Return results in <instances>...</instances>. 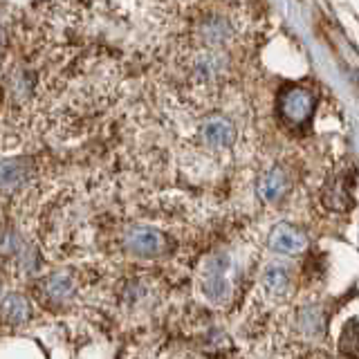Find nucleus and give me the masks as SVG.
<instances>
[{"label": "nucleus", "mask_w": 359, "mask_h": 359, "mask_svg": "<svg viewBox=\"0 0 359 359\" xmlns=\"http://www.w3.org/2000/svg\"><path fill=\"white\" fill-rule=\"evenodd\" d=\"M314 108H317V99L310 90L301 86H290L278 97V115L294 130L310 126Z\"/></svg>", "instance_id": "f257e3e1"}, {"label": "nucleus", "mask_w": 359, "mask_h": 359, "mask_svg": "<svg viewBox=\"0 0 359 359\" xmlns=\"http://www.w3.org/2000/svg\"><path fill=\"white\" fill-rule=\"evenodd\" d=\"M22 252V241L16 231L3 229L0 231V256H14Z\"/></svg>", "instance_id": "dca6fc26"}, {"label": "nucleus", "mask_w": 359, "mask_h": 359, "mask_svg": "<svg viewBox=\"0 0 359 359\" xmlns=\"http://www.w3.org/2000/svg\"><path fill=\"white\" fill-rule=\"evenodd\" d=\"M256 191H258V198L272 205V202H278V200H283L287 196L290 177L280 166H274V168H269V171L261 180H258Z\"/></svg>", "instance_id": "6e6552de"}, {"label": "nucleus", "mask_w": 359, "mask_h": 359, "mask_svg": "<svg viewBox=\"0 0 359 359\" xmlns=\"http://www.w3.org/2000/svg\"><path fill=\"white\" fill-rule=\"evenodd\" d=\"M339 351L348 359H359V321L353 319L344 325V332L339 337Z\"/></svg>", "instance_id": "2eb2a0df"}, {"label": "nucleus", "mask_w": 359, "mask_h": 359, "mask_svg": "<svg viewBox=\"0 0 359 359\" xmlns=\"http://www.w3.org/2000/svg\"><path fill=\"white\" fill-rule=\"evenodd\" d=\"M0 317L11 325H20L29 319V303L20 294H9L0 301Z\"/></svg>", "instance_id": "ddd939ff"}, {"label": "nucleus", "mask_w": 359, "mask_h": 359, "mask_svg": "<svg viewBox=\"0 0 359 359\" xmlns=\"http://www.w3.org/2000/svg\"><path fill=\"white\" fill-rule=\"evenodd\" d=\"M267 247L276 254L297 256L308 250V236L290 222H278L267 236Z\"/></svg>", "instance_id": "39448f33"}, {"label": "nucleus", "mask_w": 359, "mask_h": 359, "mask_svg": "<svg viewBox=\"0 0 359 359\" xmlns=\"http://www.w3.org/2000/svg\"><path fill=\"white\" fill-rule=\"evenodd\" d=\"M198 34L202 43H207L209 48H216V45H222L231 36V25H229V20H224L220 16H209L200 22Z\"/></svg>", "instance_id": "f8f14e48"}, {"label": "nucleus", "mask_w": 359, "mask_h": 359, "mask_svg": "<svg viewBox=\"0 0 359 359\" xmlns=\"http://www.w3.org/2000/svg\"><path fill=\"white\" fill-rule=\"evenodd\" d=\"M263 290L272 299H285L292 290V272L287 265H267L263 272Z\"/></svg>", "instance_id": "9d476101"}, {"label": "nucleus", "mask_w": 359, "mask_h": 359, "mask_svg": "<svg viewBox=\"0 0 359 359\" xmlns=\"http://www.w3.org/2000/svg\"><path fill=\"white\" fill-rule=\"evenodd\" d=\"M229 256H222L216 254L211 256L205 269H202V276H200V290L205 299L213 306H220L229 297H231V280H229Z\"/></svg>", "instance_id": "f03ea898"}, {"label": "nucleus", "mask_w": 359, "mask_h": 359, "mask_svg": "<svg viewBox=\"0 0 359 359\" xmlns=\"http://www.w3.org/2000/svg\"><path fill=\"white\" fill-rule=\"evenodd\" d=\"M41 292L52 303H67L76 294V280L67 272H56L43 280Z\"/></svg>", "instance_id": "1a4fd4ad"}, {"label": "nucleus", "mask_w": 359, "mask_h": 359, "mask_svg": "<svg viewBox=\"0 0 359 359\" xmlns=\"http://www.w3.org/2000/svg\"><path fill=\"white\" fill-rule=\"evenodd\" d=\"M123 250L137 258H157L168 250L166 233L149 224H137L123 233Z\"/></svg>", "instance_id": "7ed1b4c3"}, {"label": "nucleus", "mask_w": 359, "mask_h": 359, "mask_svg": "<svg viewBox=\"0 0 359 359\" xmlns=\"http://www.w3.org/2000/svg\"><path fill=\"white\" fill-rule=\"evenodd\" d=\"M194 72L200 81H213V79H218L222 72H224V61L222 56L216 54V52H205L200 54L196 63H194Z\"/></svg>", "instance_id": "4468645a"}, {"label": "nucleus", "mask_w": 359, "mask_h": 359, "mask_svg": "<svg viewBox=\"0 0 359 359\" xmlns=\"http://www.w3.org/2000/svg\"><path fill=\"white\" fill-rule=\"evenodd\" d=\"M200 137L209 149L224 151V149H229V146H233V142H236V126L231 119L222 117V115H213L202 121Z\"/></svg>", "instance_id": "423d86ee"}, {"label": "nucleus", "mask_w": 359, "mask_h": 359, "mask_svg": "<svg viewBox=\"0 0 359 359\" xmlns=\"http://www.w3.org/2000/svg\"><path fill=\"white\" fill-rule=\"evenodd\" d=\"M29 173H32V168L27 160H20V157L0 160V191L14 194L22 184H27Z\"/></svg>", "instance_id": "0eeeda50"}, {"label": "nucleus", "mask_w": 359, "mask_h": 359, "mask_svg": "<svg viewBox=\"0 0 359 359\" xmlns=\"http://www.w3.org/2000/svg\"><path fill=\"white\" fill-rule=\"evenodd\" d=\"M353 187H355V175L351 168H341V171L332 173L321 191L323 207L330 211H339V213L348 211L355 205Z\"/></svg>", "instance_id": "20e7f679"}, {"label": "nucleus", "mask_w": 359, "mask_h": 359, "mask_svg": "<svg viewBox=\"0 0 359 359\" xmlns=\"http://www.w3.org/2000/svg\"><path fill=\"white\" fill-rule=\"evenodd\" d=\"M297 330L303 337H310V339H317L325 330V314L319 306H303L297 312Z\"/></svg>", "instance_id": "9b49d317"}]
</instances>
